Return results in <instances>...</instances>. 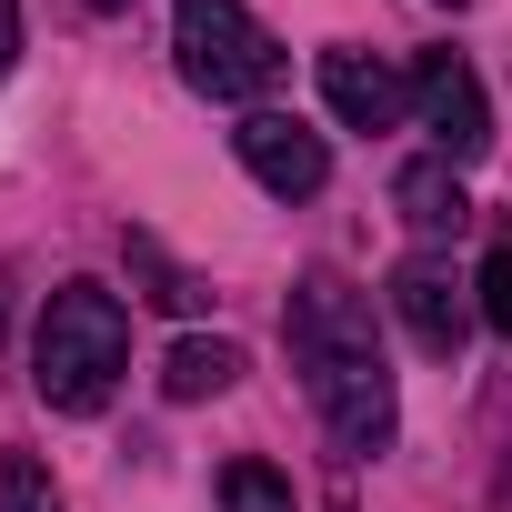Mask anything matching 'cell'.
<instances>
[{"label":"cell","instance_id":"1","mask_svg":"<svg viewBox=\"0 0 512 512\" xmlns=\"http://www.w3.org/2000/svg\"><path fill=\"white\" fill-rule=\"evenodd\" d=\"M282 332H292V362H302L312 412L332 422V442H342L352 462L392 452L402 402H392V362H382V342H372V302H362L342 272H302Z\"/></svg>","mask_w":512,"mask_h":512},{"label":"cell","instance_id":"2","mask_svg":"<svg viewBox=\"0 0 512 512\" xmlns=\"http://www.w3.org/2000/svg\"><path fill=\"white\" fill-rule=\"evenodd\" d=\"M131 362V312L101 292V282H61L51 312H41V342H31V382L51 412H101L111 382Z\"/></svg>","mask_w":512,"mask_h":512},{"label":"cell","instance_id":"3","mask_svg":"<svg viewBox=\"0 0 512 512\" xmlns=\"http://www.w3.org/2000/svg\"><path fill=\"white\" fill-rule=\"evenodd\" d=\"M171 51H181V81L211 91V101H262L282 81V41L241 11V0H181L171 11Z\"/></svg>","mask_w":512,"mask_h":512},{"label":"cell","instance_id":"4","mask_svg":"<svg viewBox=\"0 0 512 512\" xmlns=\"http://www.w3.org/2000/svg\"><path fill=\"white\" fill-rule=\"evenodd\" d=\"M412 111H422V131L442 141V161H482V151H492V101H482V81H472L462 51H422Z\"/></svg>","mask_w":512,"mask_h":512},{"label":"cell","instance_id":"5","mask_svg":"<svg viewBox=\"0 0 512 512\" xmlns=\"http://www.w3.org/2000/svg\"><path fill=\"white\" fill-rule=\"evenodd\" d=\"M231 151H241V171L262 181L272 201H312V191L332 181V151H322V131H302L292 111H251V121L231 131Z\"/></svg>","mask_w":512,"mask_h":512},{"label":"cell","instance_id":"6","mask_svg":"<svg viewBox=\"0 0 512 512\" xmlns=\"http://www.w3.org/2000/svg\"><path fill=\"white\" fill-rule=\"evenodd\" d=\"M392 312H402V332H412L432 362H452V352L472 342V312H482V302H462V282H452L442 262H402V272H392Z\"/></svg>","mask_w":512,"mask_h":512},{"label":"cell","instance_id":"7","mask_svg":"<svg viewBox=\"0 0 512 512\" xmlns=\"http://www.w3.org/2000/svg\"><path fill=\"white\" fill-rule=\"evenodd\" d=\"M322 101L352 121V131H392L412 111V81H392L372 51H322Z\"/></svg>","mask_w":512,"mask_h":512},{"label":"cell","instance_id":"8","mask_svg":"<svg viewBox=\"0 0 512 512\" xmlns=\"http://www.w3.org/2000/svg\"><path fill=\"white\" fill-rule=\"evenodd\" d=\"M392 201H402V221H412V231H462V221H472V201H462L452 161H412V171L392 181Z\"/></svg>","mask_w":512,"mask_h":512},{"label":"cell","instance_id":"9","mask_svg":"<svg viewBox=\"0 0 512 512\" xmlns=\"http://www.w3.org/2000/svg\"><path fill=\"white\" fill-rule=\"evenodd\" d=\"M241 382V352L231 342H171V362H161V392L171 402H201V392H231Z\"/></svg>","mask_w":512,"mask_h":512},{"label":"cell","instance_id":"10","mask_svg":"<svg viewBox=\"0 0 512 512\" xmlns=\"http://www.w3.org/2000/svg\"><path fill=\"white\" fill-rule=\"evenodd\" d=\"M131 272H141V282H151V292H141V302H161V312H201V282H191V272H181V262H171V251H161V241H151V231H131Z\"/></svg>","mask_w":512,"mask_h":512},{"label":"cell","instance_id":"11","mask_svg":"<svg viewBox=\"0 0 512 512\" xmlns=\"http://www.w3.org/2000/svg\"><path fill=\"white\" fill-rule=\"evenodd\" d=\"M221 512H292V482L272 462H231L221 472Z\"/></svg>","mask_w":512,"mask_h":512},{"label":"cell","instance_id":"12","mask_svg":"<svg viewBox=\"0 0 512 512\" xmlns=\"http://www.w3.org/2000/svg\"><path fill=\"white\" fill-rule=\"evenodd\" d=\"M0 512H61V492H51V472H41L31 452L0 462Z\"/></svg>","mask_w":512,"mask_h":512},{"label":"cell","instance_id":"13","mask_svg":"<svg viewBox=\"0 0 512 512\" xmlns=\"http://www.w3.org/2000/svg\"><path fill=\"white\" fill-rule=\"evenodd\" d=\"M472 292H482V322H492V332H512V241H492V262H482V282H472Z\"/></svg>","mask_w":512,"mask_h":512},{"label":"cell","instance_id":"14","mask_svg":"<svg viewBox=\"0 0 512 512\" xmlns=\"http://www.w3.org/2000/svg\"><path fill=\"white\" fill-rule=\"evenodd\" d=\"M21 61V0H0V71Z\"/></svg>","mask_w":512,"mask_h":512},{"label":"cell","instance_id":"15","mask_svg":"<svg viewBox=\"0 0 512 512\" xmlns=\"http://www.w3.org/2000/svg\"><path fill=\"white\" fill-rule=\"evenodd\" d=\"M91 11H131V0H91Z\"/></svg>","mask_w":512,"mask_h":512},{"label":"cell","instance_id":"16","mask_svg":"<svg viewBox=\"0 0 512 512\" xmlns=\"http://www.w3.org/2000/svg\"><path fill=\"white\" fill-rule=\"evenodd\" d=\"M452 11H462V0H452Z\"/></svg>","mask_w":512,"mask_h":512}]
</instances>
